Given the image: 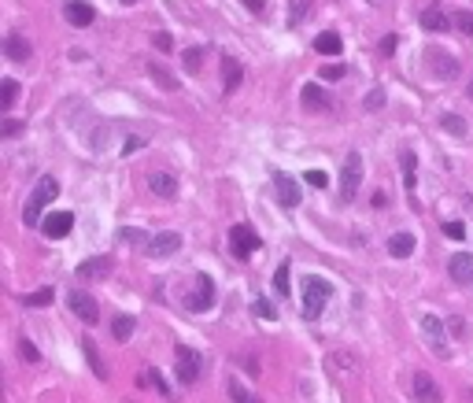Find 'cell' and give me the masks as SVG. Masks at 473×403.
Masks as SVG:
<instances>
[{
  "label": "cell",
  "instance_id": "cell-38",
  "mask_svg": "<svg viewBox=\"0 0 473 403\" xmlns=\"http://www.w3.org/2000/svg\"><path fill=\"white\" fill-rule=\"evenodd\" d=\"M384 108V89H370L367 97V111H381Z\"/></svg>",
  "mask_w": 473,
  "mask_h": 403
},
{
  "label": "cell",
  "instance_id": "cell-39",
  "mask_svg": "<svg viewBox=\"0 0 473 403\" xmlns=\"http://www.w3.org/2000/svg\"><path fill=\"white\" fill-rule=\"evenodd\" d=\"M19 352H23L26 363H41V352H37V348L30 344V341H19Z\"/></svg>",
  "mask_w": 473,
  "mask_h": 403
},
{
  "label": "cell",
  "instance_id": "cell-26",
  "mask_svg": "<svg viewBox=\"0 0 473 403\" xmlns=\"http://www.w3.org/2000/svg\"><path fill=\"white\" fill-rule=\"evenodd\" d=\"M203 59H207V48H203V45H192V48L181 52V67H185L189 74H196L203 67Z\"/></svg>",
  "mask_w": 473,
  "mask_h": 403
},
{
  "label": "cell",
  "instance_id": "cell-4",
  "mask_svg": "<svg viewBox=\"0 0 473 403\" xmlns=\"http://www.w3.org/2000/svg\"><path fill=\"white\" fill-rule=\"evenodd\" d=\"M174 366H178V385H196L200 370H203V359H200V352H192L189 344H178Z\"/></svg>",
  "mask_w": 473,
  "mask_h": 403
},
{
  "label": "cell",
  "instance_id": "cell-17",
  "mask_svg": "<svg viewBox=\"0 0 473 403\" xmlns=\"http://www.w3.org/2000/svg\"><path fill=\"white\" fill-rule=\"evenodd\" d=\"M148 189H152L156 196L170 200V196H178V178H174V174H167V171H159V174H148Z\"/></svg>",
  "mask_w": 473,
  "mask_h": 403
},
{
  "label": "cell",
  "instance_id": "cell-33",
  "mask_svg": "<svg viewBox=\"0 0 473 403\" xmlns=\"http://www.w3.org/2000/svg\"><path fill=\"white\" fill-rule=\"evenodd\" d=\"M148 74H152V78H156L163 89H178V78H174V74H167L159 63H148Z\"/></svg>",
  "mask_w": 473,
  "mask_h": 403
},
{
  "label": "cell",
  "instance_id": "cell-20",
  "mask_svg": "<svg viewBox=\"0 0 473 403\" xmlns=\"http://www.w3.org/2000/svg\"><path fill=\"white\" fill-rule=\"evenodd\" d=\"M107 267H111V259H107V256H96V259H85L74 274H78L82 281H96V278H104V274H107Z\"/></svg>",
  "mask_w": 473,
  "mask_h": 403
},
{
  "label": "cell",
  "instance_id": "cell-24",
  "mask_svg": "<svg viewBox=\"0 0 473 403\" xmlns=\"http://www.w3.org/2000/svg\"><path fill=\"white\" fill-rule=\"evenodd\" d=\"M429 59H436V74L440 78H455L458 74V63H455V56H444V52H436V48H429Z\"/></svg>",
  "mask_w": 473,
  "mask_h": 403
},
{
  "label": "cell",
  "instance_id": "cell-47",
  "mask_svg": "<svg viewBox=\"0 0 473 403\" xmlns=\"http://www.w3.org/2000/svg\"><path fill=\"white\" fill-rule=\"evenodd\" d=\"M118 237L122 241H152V237H145V233H137V229H118Z\"/></svg>",
  "mask_w": 473,
  "mask_h": 403
},
{
  "label": "cell",
  "instance_id": "cell-18",
  "mask_svg": "<svg viewBox=\"0 0 473 403\" xmlns=\"http://www.w3.org/2000/svg\"><path fill=\"white\" fill-rule=\"evenodd\" d=\"M414 245H418L414 233H392V237H389V256L392 259H407V256H414Z\"/></svg>",
  "mask_w": 473,
  "mask_h": 403
},
{
  "label": "cell",
  "instance_id": "cell-13",
  "mask_svg": "<svg viewBox=\"0 0 473 403\" xmlns=\"http://www.w3.org/2000/svg\"><path fill=\"white\" fill-rule=\"evenodd\" d=\"M447 274H451V281H458V285H473V256L470 252H455V256L447 259Z\"/></svg>",
  "mask_w": 473,
  "mask_h": 403
},
{
  "label": "cell",
  "instance_id": "cell-27",
  "mask_svg": "<svg viewBox=\"0 0 473 403\" xmlns=\"http://www.w3.org/2000/svg\"><path fill=\"white\" fill-rule=\"evenodd\" d=\"M400 171H403L407 193L414 196V174H418V159H414V152H400Z\"/></svg>",
  "mask_w": 473,
  "mask_h": 403
},
{
  "label": "cell",
  "instance_id": "cell-34",
  "mask_svg": "<svg viewBox=\"0 0 473 403\" xmlns=\"http://www.w3.org/2000/svg\"><path fill=\"white\" fill-rule=\"evenodd\" d=\"M52 300H56V292H52V289H37V292H30L23 303H26V307H48Z\"/></svg>",
  "mask_w": 473,
  "mask_h": 403
},
{
  "label": "cell",
  "instance_id": "cell-15",
  "mask_svg": "<svg viewBox=\"0 0 473 403\" xmlns=\"http://www.w3.org/2000/svg\"><path fill=\"white\" fill-rule=\"evenodd\" d=\"M4 56L12 63H30V41L23 34H8L4 37Z\"/></svg>",
  "mask_w": 473,
  "mask_h": 403
},
{
  "label": "cell",
  "instance_id": "cell-2",
  "mask_svg": "<svg viewBox=\"0 0 473 403\" xmlns=\"http://www.w3.org/2000/svg\"><path fill=\"white\" fill-rule=\"evenodd\" d=\"M299 289H304V315L315 322V318L326 311L329 296H333V285L326 278H318V274H307L304 281H299Z\"/></svg>",
  "mask_w": 473,
  "mask_h": 403
},
{
  "label": "cell",
  "instance_id": "cell-7",
  "mask_svg": "<svg viewBox=\"0 0 473 403\" xmlns=\"http://www.w3.org/2000/svg\"><path fill=\"white\" fill-rule=\"evenodd\" d=\"M259 245H263V241L255 237L252 226H233V229H230V252H233L236 259H248Z\"/></svg>",
  "mask_w": 473,
  "mask_h": 403
},
{
  "label": "cell",
  "instance_id": "cell-3",
  "mask_svg": "<svg viewBox=\"0 0 473 403\" xmlns=\"http://www.w3.org/2000/svg\"><path fill=\"white\" fill-rule=\"evenodd\" d=\"M181 303H185V311H192V315L211 311L214 307V281L207 274H192V289L181 296Z\"/></svg>",
  "mask_w": 473,
  "mask_h": 403
},
{
  "label": "cell",
  "instance_id": "cell-48",
  "mask_svg": "<svg viewBox=\"0 0 473 403\" xmlns=\"http://www.w3.org/2000/svg\"><path fill=\"white\" fill-rule=\"evenodd\" d=\"M156 48H163V52L174 48V41H170V34H156Z\"/></svg>",
  "mask_w": 473,
  "mask_h": 403
},
{
  "label": "cell",
  "instance_id": "cell-54",
  "mask_svg": "<svg viewBox=\"0 0 473 403\" xmlns=\"http://www.w3.org/2000/svg\"><path fill=\"white\" fill-rule=\"evenodd\" d=\"M470 400H473V388H470Z\"/></svg>",
  "mask_w": 473,
  "mask_h": 403
},
{
  "label": "cell",
  "instance_id": "cell-32",
  "mask_svg": "<svg viewBox=\"0 0 473 403\" xmlns=\"http://www.w3.org/2000/svg\"><path fill=\"white\" fill-rule=\"evenodd\" d=\"M307 12H310V0H288V26L304 23Z\"/></svg>",
  "mask_w": 473,
  "mask_h": 403
},
{
  "label": "cell",
  "instance_id": "cell-19",
  "mask_svg": "<svg viewBox=\"0 0 473 403\" xmlns=\"http://www.w3.org/2000/svg\"><path fill=\"white\" fill-rule=\"evenodd\" d=\"M241 82H244V67H241L233 56H225V59H222V89H225V93H236V86H241Z\"/></svg>",
  "mask_w": 473,
  "mask_h": 403
},
{
  "label": "cell",
  "instance_id": "cell-10",
  "mask_svg": "<svg viewBox=\"0 0 473 403\" xmlns=\"http://www.w3.org/2000/svg\"><path fill=\"white\" fill-rule=\"evenodd\" d=\"M178 248H181V233H174V229L159 233V237H152V241L145 245L148 259H167V256H174Z\"/></svg>",
  "mask_w": 473,
  "mask_h": 403
},
{
  "label": "cell",
  "instance_id": "cell-37",
  "mask_svg": "<svg viewBox=\"0 0 473 403\" xmlns=\"http://www.w3.org/2000/svg\"><path fill=\"white\" fill-rule=\"evenodd\" d=\"M455 30H462V34L473 37V12H458L455 15Z\"/></svg>",
  "mask_w": 473,
  "mask_h": 403
},
{
  "label": "cell",
  "instance_id": "cell-14",
  "mask_svg": "<svg viewBox=\"0 0 473 403\" xmlns=\"http://www.w3.org/2000/svg\"><path fill=\"white\" fill-rule=\"evenodd\" d=\"M63 15H67V23H71V26H93L96 8H93V4H85V0H67V4H63Z\"/></svg>",
  "mask_w": 473,
  "mask_h": 403
},
{
  "label": "cell",
  "instance_id": "cell-46",
  "mask_svg": "<svg viewBox=\"0 0 473 403\" xmlns=\"http://www.w3.org/2000/svg\"><path fill=\"white\" fill-rule=\"evenodd\" d=\"M244 8H248L252 15H263L266 12V0H244Z\"/></svg>",
  "mask_w": 473,
  "mask_h": 403
},
{
  "label": "cell",
  "instance_id": "cell-1",
  "mask_svg": "<svg viewBox=\"0 0 473 403\" xmlns=\"http://www.w3.org/2000/svg\"><path fill=\"white\" fill-rule=\"evenodd\" d=\"M56 196H59V178L45 174V178L37 182L34 196L26 200V211H23V222H26V226H41V222H45V218H41V211H45Z\"/></svg>",
  "mask_w": 473,
  "mask_h": 403
},
{
  "label": "cell",
  "instance_id": "cell-41",
  "mask_svg": "<svg viewBox=\"0 0 473 403\" xmlns=\"http://www.w3.org/2000/svg\"><path fill=\"white\" fill-rule=\"evenodd\" d=\"M444 233L451 241H462V237H466V226H462V222H444Z\"/></svg>",
  "mask_w": 473,
  "mask_h": 403
},
{
  "label": "cell",
  "instance_id": "cell-28",
  "mask_svg": "<svg viewBox=\"0 0 473 403\" xmlns=\"http://www.w3.org/2000/svg\"><path fill=\"white\" fill-rule=\"evenodd\" d=\"M141 385H152V388L159 392V396H167V400H170V396H174V388H170V385H167V381H163V374H159V370H156V366H148V370H145V374H141Z\"/></svg>",
  "mask_w": 473,
  "mask_h": 403
},
{
  "label": "cell",
  "instance_id": "cell-53",
  "mask_svg": "<svg viewBox=\"0 0 473 403\" xmlns=\"http://www.w3.org/2000/svg\"><path fill=\"white\" fill-rule=\"evenodd\" d=\"M367 4H378V0H367Z\"/></svg>",
  "mask_w": 473,
  "mask_h": 403
},
{
  "label": "cell",
  "instance_id": "cell-52",
  "mask_svg": "<svg viewBox=\"0 0 473 403\" xmlns=\"http://www.w3.org/2000/svg\"><path fill=\"white\" fill-rule=\"evenodd\" d=\"M470 97H473V82H470Z\"/></svg>",
  "mask_w": 473,
  "mask_h": 403
},
{
  "label": "cell",
  "instance_id": "cell-23",
  "mask_svg": "<svg viewBox=\"0 0 473 403\" xmlns=\"http://www.w3.org/2000/svg\"><path fill=\"white\" fill-rule=\"evenodd\" d=\"M299 97H304V108H310V111H326L329 108V100H326V93H322L315 82H310V86H304L299 89Z\"/></svg>",
  "mask_w": 473,
  "mask_h": 403
},
{
  "label": "cell",
  "instance_id": "cell-44",
  "mask_svg": "<svg viewBox=\"0 0 473 403\" xmlns=\"http://www.w3.org/2000/svg\"><path fill=\"white\" fill-rule=\"evenodd\" d=\"M0 133H4V137H15V133H23V122H19V119H4V126H0Z\"/></svg>",
  "mask_w": 473,
  "mask_h": 403
},
{
  "label": "cell",
  "instance_id": "cell-36",
  "mask_svg": "<svg viewBox=\"0 0 473 403\" xmlns=\"http://www.w3.org/2000/svg\"><path fill=\"white\" fill-rule=\"evenodd\" d=\"M230 400L233 403H259V396H252L244 385H236V381H230Z\"/></svg>",
  "mask_w": 473,
  "mask_h": 403
},
{
  "label": "cell",
  "instance_id": "cell-42",
  "mask_svg": "<svg viewBox=\"0 0 473 403\" xmlns=\"http://www.w3.org/2000/svg\"><path fill=\"white\" fill-rule=\"evenodd\" d=\"M304 182H307V185H315V189H326L329 178L322 174V171H307V174H304Z\"/></svg>",
  "mask_w": 473,
  "mask_h": 403
},
{
  "label": "cell",
  "instance_id": "cell-29",
  "mask_svg": "<svg viewBox=\"0 0 473 403\" xmlns=\"http://www.w3.org/2000/svg\"><path fill=\"white\" fill-rule=\"evenodd\" d=\"M19 100V82L15 78H4V82H0V108H12V104Z\"/></svg>",
  "mask_w": 473,
  "mask_h": 403
},
{
  "label": "cell",
  "instance_id": "cell-25",
  "mask_svg": "<svg viewBox=\"0 0 473 403\" xmlns=\"http://www.w3.org/2000/svg\"><path fill=\"white\" fill-rule=\"evenodd\" d=\"M133 315H115V322H111V337H115V341L118 344H126V341H130V337H133Z\"/></svg>",
  "mask_w": 473,
  "mask_h": 403
},
{
  "label": "cell",
  "instance_id": "cell-43",
  "mask_svg": "<svg viewBox=\"0 0 473 403\" xmlns=\"http://www.w3.org/2000/svg\"><path fill=\"white\" fill-rule=\"evenodd\" d=\"M322 78H326V82H340V78H344V67H340V63H333V67H322Z\"/></svg>",
  "mask_w": 473,
  "mask_h": 403
},
{
  "label": "cell",
  "instance_id": "cell-31",
  "mask_svg": "<svg viewBox=\"0 0 473 403\" xmlns=\"http://www.w3.org/2000/svg\"><path fill=\"white\" fill-rule=\"evenodd\" d=\"M288 274H293V263L285 259L281 267L274 270V292H277V296H288Z\"/></svg>",
  "mask_w": 473,
  "mask_h": 403
},
{
  "label": "cell",
  "instance_id": "cell-30",
  "mask_svg": "<svg viewBox=\"0 0 473 403\" xmlns=\"http://www.w3.org/2000/svg\"><path fill=\"white\" fill-rule=\"evenodd\" d=\"M440 126H444L451 137H466V122H462V115H455V111L440 115Z\"/></svg>",
  "mask_w": 473,
  "mask_h": 403
},
{
  "label": "cell",
  "instance_id": "cell-45",
  "mask_svg": "<svg viewBox=\"0 0 473 403\" xmlns=\"http://www.w3.org/2000/svg\"><path fill=\"white\" fill-rule=\"evenodd\" d=\"M447 330H451V337H466V322L455 315V318H447Z\"/></svg>",
  "mask_w": 473,
  "mask_h": 403
},
{
  "label": "cell",
  "instance_id": "cell-16",
  "mask_svg": "<svg viewBox=\"0 0 473 403\" xmlns=\"http://www.w3.org/2000/svg\"><path fill=\"white\" fill-rule=\"evenodd\" d=\"M422 26L433 30V34H447V30L455 26V15H444L440 8H425V12H422Z\"/></svg>",
  "mask_w": 473,
  "mask_h": 403
},
{
  "label": "cell",
  "instance_id": "cell-6",
  "mask_svg": "<svg viewBox=\"0 0 473 403\" xmlns=\"http://www.w3.org/2000/svg\"><path fill=\"white\" fill-rule=\"evenodd\" d=\"M411 396H414L418 403H444V388H440L436 381L425 374V370H414V377H411Z\"/></svg>",
  "mask_w": 473,
  "mask_h": 403
},
{
  "label": "cell",
  "instance_id": "cell-40",
  "mask_svg": "<svg viewBox=\"0 0 473 403\" xmlns=\"http://www.w3.org/2000/svg\"><path fill=\"white\" fill-rule=\"evenodd\" d=\"M148 144V137H126V144H122V156H133L137 148H145Z\"/></svg>",
  "mask_w": 473,
  "mask_h": 403
},
{
  "label": "cell",
  "instance_id": "cell-12",
  "mask_svg": "<svg viewBox=\"0 0 473 403\" xmlns=\"http://www.w3.org/2000/svg\"><path fill=\"white\" fill-rule=\"evenodd\" d=\"M71 226H74L71 211H52V215L41 222V233H45L48 241H59V237H67V233H71Z\"/></svg>",
  "mask_w": 473,
  "mask_h": 403
},
{
  "label": "cell",
  "instance_id": "cell-49",
  "mask_svg": "<svg viewBox=\"0 0 473 403\" xmlns=\"http://www.w3.org/2000/svg\"><path fill=\"white\" fill-rule=\"evenodd\" d=\"M381 52H384V56H392V52H396V37H384L381 41Z\"/></svg>",
  "mask_w": 473,
  "mask_h": 403
},
{
  "label": "cell",
  "instance_id": "cell-51",
  "mask_svg": "<svg viewBox=\"0 0 473 403\" xmlns=\"http://www.w3.org/2000/svg\"><path fill=\"white\" fill-rule=\"evenodd\" d=\"M118 4H137V0H118Z\"/></svg>",
  "mask_w": 473,
  "mask_h": 403
},
{
  "label": "cell",
  "instance_id": "cell-11",
  "mask_svg": "<svg viewBox=\"0 0 473 403\" xmlns=\"http://www.w3.org/2000/svg\"><path fill=\"white\" fill-rule=\"evenodd\" d=\"M67 303H71V311L78 315L85 326H96V318H100V303H96L89 292H71Z\"/></svg>",
  "mask_w": 473,
  "mask_h": 403
},
{
  "label": "cell",
  "instance_id": "cell-50",
  "mask_svg": "<svg viewBox=\"0 0 473 403\" xmlns=\"http://www.w3.org/2000/svg\"><path fill=\"white\" fill-rule=\"evenodd\" d=\"M389 204V193H373V207H384Z\"/></svg>",
  "mask_w": 473,
  "mask_h": 403
},
{
  "label": "cell",
  "instance_id": "cell-5",
  "mask_svg": "<svg viewBox=\"0 0 473 403\" xmlns=\"http://www.w3.org/2000/svg\"><path fill=\"white\" fill-rule=\"evenodd\" d=\"M359 185H362V156L351 152L340 167V200H355Z\"/></svg>",
  "mask_w": 473,
  "mask_h": 403
},
{
  "label": "cell",
  "instance_id": "cell-22",
  "mask_svg": "<svg viewBox=\"0 0 473 403\" xmlns=\"http://www.w3.org/2000/svg\"><path fill=\"white\" fill-rule=\"evenodd\" d=\"M340 48H344V41H340V34H333V30L315 37V52H322V56H340Z\"/></svg>",
  "mask_w": 473,
  "mask_h": 403
},
{
  "label": "cell",
  "instance_id": "cell-9",
  "mask_svg": "<svg viewBox=\"0 0 473 403\" xmlns=\"http://www.w3.org/2000/svg\"><path fill=\"white\" fill-rule=\"evenodd\" d=\"M422 333H425L429 348H433L436 355L447 359V333H444V322H440L436 315H422Z\"/></svg>",
  "mask_w": 473,
  "mask_h": 403
},
{
  "label": "cell",
  "instance_id": "cell-8",
  "mask_svg": "<svg viewBox=\"0 0 473 403\" xmlns=\"http://www.w3.org/2000/svg\"><path fill=\"white\" fill-rule=\"evenodd\" d=\"M274 193H277V200H281V207H299V200H304L299 182L285 171H274Z\"/></svg>",
  "mask_w": 473,
  "mask_h": 403
},
{
  "label": "cell",
  "instance_id": "cell-35",
  "mask_svg": "<svg viewBox=\"0 0 473 403\" xmlns=\"http://www.w3.org/2000/svg\"><path fill=\"white\" fill-rule=\"evenodd\" d=\"M252 315H255V318H266V322H277V307L266 303V300H255V303H252Z\"/></svg>",
  "mask_w": 473,
  "mask_h": 403
},
{
  "label": "cell",
  "instance_id": "cell-21",
  "mask_svg": "<svg viewBox=\"0 0 473 403\" xmlns=\"http://www.w3.org/2000/svg\"><path fill=\"white\" fill-rule=\"evenodd\" d=\"M82 352H85V359H89L93 374L100 377V381H107V366H104V359H100V348H96V341H93V337H85V341H82Z\"/></svg>",
  "mask_w": 473,
  "mask_h": 403
}]
</instances>
